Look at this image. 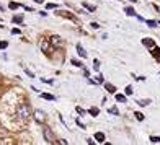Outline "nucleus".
Instances as JSON below:
<instances>
[{"label": "nucleus", "instance_id": "ddd939ff", "mask_svg": "<svg viewBox=\"0 0 160 145\" xmlns=\"http://www.w3.org/2000/svg\"><path fill=\"white\" fill-rule=\"evenodd\" d=\"M34 114H36L34 118H36V121H38V122H41L42 119H44V116H42V113H41V111H36Z\"/></svg>", "mask_w": 160, "mask_h": 145}, {"label": "nucleus", "instance_id": "4be33fe9", "mask_svg": "<svg viewBox=\"0 0 160 145\" xmlns=\"http://www.w3.org/2000/svg\"><path fill=\"white\" fill-rule=\"evenodd\" d=\"M46 8H48V10H52V8L56 10V8H57V5H56V3H48V5H46Z\"/></svg>", "mask_w": 160, "mask_h": 145}, {"label": "nucleus", "instance_id": "7c9ffc66", "mask_svg": "<svg viewBox=\"0 0 160 145\" xmlns=\"http://www.w3.org/2000/svg\"><path fill=\"white\" fill-rule=\"evenodd\" d=\"M34 2H38V3H41V2H42V0H34Z\"/></svg>", "mask_w": 160, "mask_h": 145}, {"label": "nucleus", "instance_id": "7ed1b4c3", "mask_svg": "<svg viewBox=\"0 0 160 145\" xmlns=\"http://www.w3.org/2000/svg\"><path fill=\"white\" fill-rule=\"evenodd\" d=\"M142 44H144V46H147V47H150V49H152V47H155V42L152 41V39H142Z\"/></svg>", "mask_w": 160, "mask_h": 145}, {"label": "nucleus", "instance_id": "c85d7f7f", "mask_svg": "<svg viewBox=\"0 0 160 145\" xmlns=\"http://www.w3.org/2000/svg\"><path fill=\"white\" fill-rule=\"evenodd\" d=\"M77 113H78V114H83L85 111H83V109H82V108H80V106H77Z\"/></svg>", "mask_w": 160, "mask_h": 145}, {"label": "nucleus", "instance_id": "20e7f679", "mask_svg": "<svg viewBox=\"0 0 160 145\" xmlns=\"http://www.w3.org/2000/svg\"><path fill=\"white\" fill-rule=\"evenodd\" d=\"M77 52H78V56L82 57V59H85V57H87V52H85V49H83L82 46H80V44L77 46Z\"/></svg>", "mask_w": 160, "mask_h": 145}, {"label": "nucleus", "instance_id": "2eb2a0df", "mask_svg": "<svg viewBox=\"0 0 160 145\" xmlns=\"http://www.w3.org/2000/svg\"><path fill=\"white\" fill-rule=\"evenodd\" d=\"M8 7H10V10H17L18 7H20V3H17V2H10Z\"/></svg>", "mask_w": 160, "mask_h": 145}, {"label": "nucleus", "instance_id": "aec40b11", "mask_svg": "<svg viewBox=\"0 0 160 145\" xmlns=\"http://www.w3.org/2000/svg\"><path fill=\"white\" fill-rule=\"evenodd\" d=\"M134 114H136V119L137 121H144V114L142 113H134Z\"/></svg>", "mask_w": 160, "mask_h": 145}, {"label": "nucleus", "instance_id": "9b49d317", "mask_svg": "<svg viewBox=\"0 0 160 145\" xmlns=\"http://www.w3.org/2000/svg\"><path fill=\"white\" fill-rule=\"evenodd\" d=\"M98 113H100L98 108H90V109H88V114H92L93 118H95V116H98Z\"/></svg>", "mask_w": 160, "mask_h": 145}, {"label": "nucleus", "instance_id": "423d86ee", "mask_svg": "<svg viewBox=\"0 0 160 145\" xmlns=\"http://www.w3.org/2000/svg\"><path fill=\"white\" fill-rule=\"evenodd\" d=\"M124 10H126V15H129V17H137V13L134 12L132 7H128V8H124Z\"/></svg>", "mask_w": 160, "mask_h": 145}, {"label": "nucleus", "instance_id": "393cba45", "mask_svg": "<svg viewBox=\"0 0 160 145\" xmlns=\"http://www.w3.org/2000/svg\"><path fill=\"white\" fill-rule=\"evenodd\" d=\"M93 62H95V64H93V69L98 70V69H100V60H93Z\"/></svg>", "mask_w": 160, "mask_h": 145}, {"label": "nucleus", "instance_id": "39448f33", "mask_svg": "<svg viewBox=\"0 0 160 145\" xmlns=\"http://www.w3.org/2000/svg\"><path fill=\"white\" fill-rule=\"evenodd\" d=\"M95 140H98V142H105V140H106V137H105L103 132H97V134H95Z\"/></svg>", "mask_w": 160, "mask_h": 145}, {"label": "nucleus", "instance_id": "1a4fd4ad", "mask_svg": "<svg viewBox=\"0 0 160 145\" xmlns=\"http://www.w3.org/2000/svg\"><path fill=\"white\" fill-rule=\"evenodd\" d=\"M116 101H119V103H126V95H121V93H116Z\"/></svg>", "mask_w": 160, "mask_h": 145}, {"label": "nucleus", "instance_id": "9d476101", "mask_svg": "<svg viewBox=\"0 0 160 145\" xmlns=\"http://www.w3.org/2000/svg\"><path fill=\"white\" fill-rule=\"evenodd\" d=\"M13 23L21 25V23H23V15H15V17H13Z\"/></svg>", "mask_w": 160, "mask_h": 145}, {"label": "nucleus", "instance_id": "2f4dec72", "mask_svg": "<svg viewBox=\"0 0 160 145\" xmlns=\"http://www.w3.org/2000/svg\"><path fill=\"white\" fill-rule=\"evenodd\" d=\"M0 10H3V7H2V5H0Z\"/></svg>", "mask_w": 160, "mask_h": 145}, {"label": "nucleus", "instance_id": "4468645a", "mask_svg": "<svg viewBox=\"0 0 160 145\" xmlns=\"http://www.w3.org/2000/svg\"><path fill=\"white\" fill-rule=\"evenodd\" d=\"M82 5H83V7H85V8L88 10V12H95V7H93V5H90V3H87V2H83Z\"/></svg>", "mask_w": 160, "mask_h": 145}, {"label": "nucleus", "instance_id": "f03ea898", "mask_svg": "<svg viewBox=\"0 0 160 145\" xmlns=\"http://www.w3.org/2000/svg\"><path fill=\"white\" fill-rule=\"evenodd\" d=\"M18 114L21 116V118H28V116H30V109H28V106L26 104H21L20 108H18Z\"/></svg>", "mask_w": 160, "mask_h": 145}, {"label": "nucleus", "instance_id": "6ab92c4d", "mask_svg": "<svg viewBox=\"0 0 160 145\" xmlns=\"http://www.w3.org/2000/svg\"><path fill=\"white\" fill-rule=\"evenodd\" d=\"M124 95H126V96L132 95V86H126V90H124Z\"/></svg>", "mask_w": 160, "mask_h": 145}, {"label": "nucleus", "instance_id": "f8f14e48", "mask_svg": "<svg viewBox=\"0 0 160 145\" xmlns=\"http://www.w3.org/2000/svg\"><path fill=\"white\" fill-rule=\"evenodd\" d=\"M150 52L154 54L157 59H160V49H158V47H152V49H150Z\"/></svg>", "mask_w": 160, "mask_h": 145}, {"label": "nucleus", "instance_id": "f3484780", "mask_svg": "<svg viewBox=\"0 0 160 145\" xmlns=\"http://www.w3.org/2000/svg\"><path fill=\"white\" fill-rule=\"evenodd\" d=\"M137 103H139V106H147V104H150V99H141Z\"/></svg>", "mask_w": 160, "mask_h": 145}, {"label": "nucleus", "instance_id": "a878e982", "mask_svg": "<svg viewBox=\"0 0 160 145\" xmlns=\"http://www.w3.org/2000/svg\"><path fill=\"white\" fill-rule=\"evenodd\" d=\"M75 122H77V126H78V127L85 129V124H83V122H80V119H75Z\"/></svg>", "mask_w": 160, "mask_h": 145}, {"label": "nucleus", "instance_id": "412c9836", "mask_svg": "<svg viewBox=\"0 0 160 145\" xmlns=\"http://www.w3.org/2000/svg\"><path fill=\"white\" fill-rule=\"evenodd\" d=\"M8 47V42L7 41H0V49H7Z\"/></svg>", "mask_w": 160, "mask_h": 145}, {"label": "nucleus", "instance_id": "6e6552de", "mask_svg": "<svg viewBox=\"0 0 160 145\" xmlns=\"http://www.w3.org/2000/svg\"><path fill=\"white\" fill-rule=\"evenodd\" d=\"M41 98H44V99H49V101H54V95H51V93H41Z\"/></svg>", "mask_w": 160, "mask_h": 145}, {"label": "nucleus", "instance_id": "b1692460", "mask_svg": "<svg viewBox=\"0 0 160 145\" xmlns=\"http://www.w3.org/2000/svg\"><path fill=\"white\" fill-rule=\"evenodd\" d=\"M25 74H26L28 77H30V78H34V74H33V72H30V70H28V69L25 70Z\"/></svg>", "mask_w": 160, "mask_h": 145}, {"label": "nucleus", "instance_id": "dca6fc26", "mask_svg": "<svg viewBox=\"0 0 160 145\" xmlns=\"http://www.w3.org/2000/svg\"><path fill=\"white\" fill-rule=\"evenodd\" d=\"M145 23H147L150 28H155L157 26V23H158V21H154V20H147V21H145Z\"/></svg>", "mask_w": 160, "mask_h": 145}, {"label": "nucleus", "instance_id": "a211bd4d", "mask_svg": "<svg viewBox=\"0 0 160 145\" xmlns=\"http://www.w3.org/2000/svg\"><path fill=\"white\" fill-rule=\"evenodd\" d=\"M150 142H152V143H160V137L152 135V137H150Z\"/></svg>", "mask_w": 160, "mask_h": 145}, {"label": "nucleus", "instance_id": "f257e3e1", "mask_svg": "<svg viewBox=\"0 0 160 145\" xmlns=\"http://www.w3.org/2000/svg\"><path fill=\"white\" fill-rule=\"evenodd\" d=\"M42 134H44L46 142L54 143V135H52V132H51V129H49V127H44V129H42Z\"/></svg>", "mask_w": 160, "mask_h": 145}, {"label": "nucleus", "instance_id": "5701e85b", "mask_svg": "<svg viewBox=\"0 0 160 145\" xmlns=\"http://www.w3.org/2000/svg\"><path fill=\"white\" fill-rule=\"evenodd\" d=\"M108 111H110L111 114H114V116H118V108H114V106H113V108H110Z\"/></svg>", "mask_w": 160, "mask_h": 145}, {"label": "nucleus", "instance_id": "473e14b6", "mask_svg": "<svg viewBox=\"0 0 160 145\" xmlns=\"http://www.w3.org/2000/svg\"><path fill=\"white\" fill-rule=\"evenodd\" d=\"M131 2H132V3H134V2H136V0H131Z\"/></svg>", "mask_w": 160, "mask_h": 145}, {"label": "nucleus", "instance_id": "0eeeda50", "mask_svg": "<svg viewBox=\"0 0 160 145\" xmlns=\"http://www.w3.org/2000/svg\"><path fill=\"white\" fill-rule=\"evenodd\" d=\"M105 88L108 90V93H116V86L111 85V83H106V85H105Z\"/></svg>", "mask_w": 160, "mask_h": 145}, {"label": "nucleus", "instance_id": "cd10ccee", "mask_svg": "<svg viewBox=\"0 0 160 145\" xmlns=\"http://www.w3.org/2000/svg\"><path fill=\"white\" fill-rule=\"evenodd\" d=\"M12 33H13V34H21V31L18 30V28H13V30H12Z\"/></svg>", "mask_w": 160, "mask_h": 145}, {"label": "nucleus", "instance_id": "bb28decb", "mask_svg": "<svg viewBox=\"0 0 160 145\" xmlns=\"http://www.w3.org/2000/svg\"><path fill=\"white\" fill-rule=\"evenodd\" d=\"M72 64H74L75 67H83V65H82V62H77V60H72Z\"/></svg>", "mask_w": 160, "mask_h": 145}, {"label": "nucleus", "instance_id": "c756f323", "mask_svg": "<svg viewBox=\"0 0 160 145\" xmlns=\"http://www.w3.org/2000/svg\"><path fill=\"white\" fill-rule=\"evenodd\" d=\"M92 28H95V30H97V28H100V25L98 23H92Z\"/></svg>", "mask_w": 160, "mask_h": 145}]
</instances>
